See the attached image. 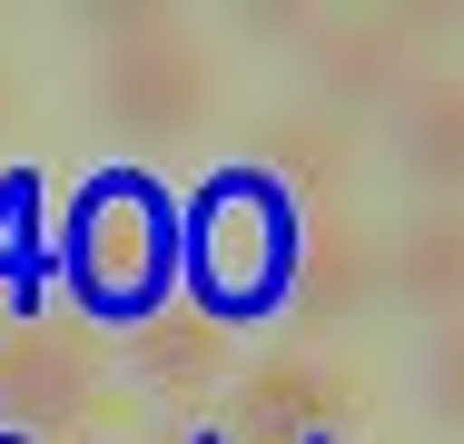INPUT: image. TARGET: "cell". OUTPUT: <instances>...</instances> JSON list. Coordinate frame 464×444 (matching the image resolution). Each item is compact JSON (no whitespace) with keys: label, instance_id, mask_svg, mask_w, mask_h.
Here are the masks:
<instances>
[{"label":"cell","instance_id":"1","mask_svg":"<svg viewBox=\"0 0 464 444\" xmlns=\"http://www.w3.org/2000/svg\"><path fill=\"white\" fill-rule=\"evenodd\" d=\"M296 237H306V217H296V198L267 169H218L188 198V227H179V276L198 296V316L237 326V316L286 306Z\"/></svg>","mask_w":464,"mask_h":444},{"label":"cell","instance_id":"2","mask_svg":"<svg viewBox=\"0 0 464 444\" xmlns=\"http://www.w3.org/2000/svg\"><path fill=\"white\" fill-rule=\"evenodd\" d=\"M60 276H70V296H80L90 316H109V326L159 316L169 286H179V217H169V198L139 169L90 178L80 208H70V227H60Z\"/></svg>","mask_w":464,"mask_h":444},{"label":"cell","instance_id":"3","mask_svg":"<svg viewBox=\"0 0 464 444\" xmlns=\"http://www.w3.org/2000/svg\"><path fill=\"white\" fill-rule=\"evenodd\" d=\"M99 119L129 149H179L208 119V50L169 10H99Z\"/></svg>","mask_w":464,"mask_h":444},{"label":"cell","instance_id":"4","mask_svg":"<svg viewBox=\"0 0 464 444\" xmlns=\"http://www.w3.org/2000/svg\"><path fill=\"white\" fill-rule=\"evenodd\" d=\"M306 80L326 89V119H366L415 89V20H316L306 30Z\"/></svg>","mask_w":464,"mask_h":444},{"label":"cell","instance_id":"5","mask_svg":"<svg viewBox=\"0 0 464 444\" xmlns=\"http://www.w3.org/2000/svg\"><path fill=\"white\" fill-rule=\"evenodd\" d=\"M385 296V237L356 227V217H316L296 237V276H286V306L296 326H346Z\"/></svg>","mask_w":464,"mask_h":444},{"label":"cell","instance_id":"6","mask_svg":"<svg viewBox=\"0 0 464 444\" xmlns=\"http://www.w3.org/2000/svg\"><path fill=\"white\" fill-rule=\"evenodd\" d=\"M90 336H70V326H20L10 346H0V415L10 425H60V415H80L90 405Z\"/></svg>","mask_w":464,"mask_h":444},{"label":"cell","instance_id":"7","mask_svg":"<svg viewBox=\"0 0 464 444\" xmlns=\"http://www.w3.org/2000/svg\"><path fill=\"white\" fill-rule=\"evenodd\" d=\"M385 296H405L415 316H464V208H415L385 237Z\"/></svg>","mask_w":464,"mask_h":444},{"label":"cell","instance_id":"8","mask_svg":"<svg viewBox=\"0 0 464 444\" xmlns=\"http://www.w3.org/2000/svg\"><path fill=\"white\" fill-rule=\"evenodd\" d=\"M395 159H405V178L435 198V208H455L464 198V80H415L405 99H395Z\"/></svg>","mask_w":464,"mask_h":444},{"label":"cell","instance_id":"9","mask_svg":"<svg viewBox=\"0 0 464 444\" xmlns=\"http://www.w3.org/2000/svg\"><path fill=\"white\" fill-rule=\"evenodd\" d=\"M326 425H336V375L306 355H277L237 385V444H316Z\"/></svg>","mask_w":464,"mask_h":444},{"label":"cell","instance_id":"10","mask_svg":"<svg viewBox=\"0 0 464 444\" xmlns=\"http://www.w3.org/2000/svg\"><path fill=\"white\" fill-rule=\"evenodd\" d=\"M257 169L277 178L286 198H336L346 169H356V129L326 119V109H286L277 129H267V159H257Z\"/></svg>","mask_w":464,"mask_h":444},{"label":"cell","instance_id":"11","mask_svg":"<svg viewBox=\"0 0 464 444\" xmlns=\"http://www.w3.org/2000/svg\"><path fill=\"white\" fill-rule=\"evenodd\" d=\"M129 355H139L149 385H208V375L227 365V326L198 316V306H159V316H139Z\"/></svg>","mask_w":464,"mask_h":444},{"label":"cell","instance_id":"12","mask_svg":"<svg viewBox=\"0 0 464 444\" xmlns=\"http://www.w3.org/2000/svg\"><path fill=\"white\" fill-rule=\"evenodd\" d=\"M425 405H435V425H464V316L435 326V346H425Z\"/></svg>","mask_w":464,"mask_h":444}]
</instances>
